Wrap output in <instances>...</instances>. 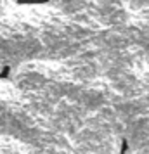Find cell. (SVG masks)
I'll return each mask as SVG.
<instances>
[{
    "label": "cell",
    "mask_w": 149,
    "mask_h": 154,
    "mask_svg": "<svg viewBox=\"0 0 149 154\" xmlns=\"http://www.w3.org/2000/svg\"><path fill=\"white\" fill-rule=\"evenodd\" d=\"M49 0H17V4H45Z\"/></svg>",
    "instance_id": "obj_1"
}]
</instances>
